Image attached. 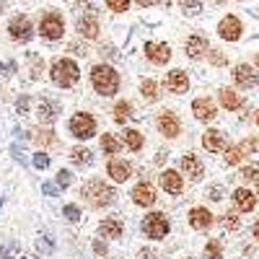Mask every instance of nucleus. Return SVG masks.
<instances>
[{
    "mask_svg": "<svg viewBox=\"0 0 259 259\" xmlns=\"http://www.w3.org/2000/svg\"><path fill=\"white\" fill-rule=\"evenodd\" d=\"M80 197H85V202H89L91 207H106V205L114 202L117 192L109 184H104L101 179H91V182H85L80 187Z\"/></svg>",
    "mask_w": 259,
    "mask_h": 259,
    "instance_id": "1",
    "label": "nucleus"
},
{
    "mask_svg": "<svg viewBox=\"0 0 259 259\" xmlns=\"http://www.w3.org/2000/svg\"><path fill=\"white\" fill-rule=\"evenodd\" d=\"M91 83L101 96H114L117 89H119V75L114 73V68H109V65H96L91 70Z\"/></svg>",
    "mask_w": 259,
    "mask_h": 259,
    "instance_id": "2",
    "label": "nucleus"
},
{
    "mask_svg": "<svg viewBox=\"0 0 259 259\" xmlns=\"http://www.w3.org/2000/svg\"><path fill=\"white\" fill-rule=\"evenodd\" d=\"M50 75H52V80L57 83V85H62V89H68V85H73L75 80H78V65L73 62V60H55L52 62V70H50Z\"/></svg>",
    "mask_w": 259,
    "mask_h": 259,
    "instance_id": "3",
    "label": "nucleus"
},
{
    "mask_svg": "<svg viewBox=\"0 0 259 259\" xmlns=\"http://www.w3.org/2000/svg\"><path fill=\"white\" fill-rule=\"evenodd\" d=\"M143 231L148 239H163V236L168 233V221L163 212H150L148 218L143 221Z\"/></svg>",
    "mask_w": 259,
    "mask_h": 259,
    "instance_id": "4",
    "label": "nucleus"
},
{
    "mask_svg": "<svg viewBox=\"0 0 259 259\" xmlns=\"http://www.w3.org/2000/svg\"><path fill=\"white\" fill-rule=\"evenodd\" d=\"M70 133L80 140H89L96 135V119L91 114H75L70 119Z\"/></svg>",
    "mask_w": 259,
    "mask_h": 259,
    "instance_id": "5",
    "label": "nucleus"
},
{
    "mask_svg": "<svg viewBox=\"0 0 259 259\" xmlns=\"http://www.w3.org/2000/svg\"><path fill=\"white\" fill-rule=\"evenodd\" d=\"M78 11H83V16L78 18V31H80L83 36H89V39H96V34H99V21H96L94 8L85 3V6H78Z\"/></svg>",
    "mask_w": 259,
    "mask_h": 259,
    "instance_id": "6",
    "label": "nucleus"
},
{
    "mask_svg": "<svg viewBox=\"0 0 259 259\" xmlns=\"http://www.w3.org/2000/svg\"><path fill=\"white\" fill-rule=\"evenodd\" d=\"M39 29H41V36H45V39H50V41L60 39V36H62V31H65L62 16H57V13H47L45 18H41Z\"/></svg>",
    "mask_w": 259,
    "mask_h": 259,
    "instance_id": "7",
    "label": "nucleus"
},
{
    "mask_svg": "<svg viewBox=\"0 0 259 259\" xmlns=\"http://www.w3.org/2000/svg\"><path fill=\"white\" fill-rule=\"evenodd\" d=\"M8 31H11V39L16 41H29L34 36V26H31L29 16H16L8 24Z\"/></svg>",
    "mask_w": 259,
    "mask_h": 259,
    "instance_id": "8",
    "label": "nucleus"
},
{
    "mask_svg": "<svg viewBox=\"0 0 259 259\" xmlns=\"http://www.w3.org/2000/svg\"><path fill=\"white\" fill-rule=\"evenodd\" d=\"M57 114H60V104H57L55 99H50V96H41L39 104H36V117H39V122L50 124V122L57 119Z\"/></svg>",
    "mask_w": 259,
    "mask_h": 259,
    "instance_id": "9",
    "label": "nucleus"
},
{
    "mask_svg": "<svg viewBox=\"0 0 259 259\" xmlns=\"http://www.w3.org/2000/svg\"><path fill=\"white\" fill-rule=\"evenodd\" d=\"M241 31H244V26H241V21L236 16H223V21L218 24V34L223 39H228V41H236L241 36Z\"/></svg>",
    "mask_w": 259,
    "mask_h": 259,
    "instance_id": "10",
    "label": "nucleus"
},
{
    "mask_svg": "<svg viewBox=\"0 0 259 259\" xmlns=\"http://www.w3.org/2000/svg\"><path fill=\"white\" fill-rule=\"evenodd\" d=\"M145 57L156 65H163V62L171 60V50L163 41H145Z\"/></svg>",
    "mask_w": 259,
    "mask_h": 259,
    "instance_id": "11",
    "label": "nucleus"
},
{
    "mask_svg": "<svg viewBox=\"0 0 259 259\" xmlns=\"http://www.w3.org/2000/svg\"><path fill=\"white\" fill-rule=\"evenodd\" d=\"M233 80H236L239 89H254L256 85V73H254V68H249V65H236Z\"/></svg>",
    "mask_w": 259,
    "mask_h": 259,
    "instance_id": "12",
    "label": "nucleus"
},
{
    "mask_svg": "<svg viewBox=\"0 0 259 259\" xmlns=\"http://www.w3.org/2000/svg\"><path fill=\"white\" fill-rule=\"evenodd\" d=\"M158 130H161L166 138H177V135H179V130H182V124H179L177 114L161 112V114H158Z\"/></svg>",
    "mask_w": 259,
    "mask_h": 259,
    "instance_id": "13",
    "label": "nucleus"
},
{
    "mask_svg": "<svg viewBox=\"0 0 259 259\" xmlns=\"http://www.w3.org/2000/svg\"><path fill=\"white\" fill-rule=\"evenodd\" d=\"M99 233L104 236V239H119V236L124 233V223L119 218H104L99 223Z\"/></svg>",
    "mask_w": 259,
    "mask_h": 259,
    "instance_id": "14",
    "label": "nucleus"
},
{
    "mask_svg": "<svg viewBox=\"0 0 259 259\" xmlns=\"http://www.w3.org/2000/svg\"><path fill=\"white\" fill-rule=\"evenodd\" d=\"M133 200H135V205L148 207V205L156 202V192H153V187H150L148 182H140V184L133 189Z\"/></svg>",
    "mask_w": 259,
    "mask_h": 259,
    "instance_id": "15",
    "label": "nucleus"
},
{
    "mask_svg": "<svg viewBox=\"0 0 259 259\" xmlns=\"http://www.w3.org/2000/svg\"><path fill=\"white\" fill-rule=\"evenodd\" d=\"M192 112H194V117L202 119V122H210L215 114H218V112H215V104H212L210 99H194Z\"/></svg>",
    "mask_w": 259,
    "mask_h": 259,
    "instance_id": "16",
    "label": "nucleus"
},
{
    "mask_svg": "<svg viewBox=\"0 0 259 259\" xmlns=\"http://www.w3.org/2000/svg\"><path fill=\"white\" fill-rule=\"evenodd\" d=\"M189 223H192V228H197V231H207L212 226V215H210L207 207H194L189 212Z\"/></svg>",
    "mask_w": 259,
    "mask_h": 259,
    "instance_id": "17",
    "label": "nucleus"
},
{
    "mask_svg": "<svg viewBox=\"0 0 259 259\" xmlns=\"http://www.w3.org/2000/svg\"><path fill=\"white\" fill-rule=\"evenodd\" d=\"M205 52H207V39H205L202 34H192V36L187 39V55H189L192 60H200Z\"/></svg>",
    "mask_w": 259,
    "mask_h": 259,
    "instance_id": "18",
    "label": "nucleus"
},
{
    "mask_svg": "<svg viewBox=\"0 0 259 259\" xmlns=\"http://www.w3.org/2000/svg\"><path fill=\"white\" fill-rule=\"evenodd\" d=\"M182 171L189 177V179H194L197 182L200 177H202V161L194 156V153H187L184 158H182Z\"/></svg>",
    "mask_w": 259,
    "mask_h": 259,
    "instance_id": "19",
    "label": "nucleus"
},
{
    "mask_svg": "<svg viewBox=\"0 0 259 259\" xmlns=\"http://www.w3.org/2000/svg\"><path fill=\"white\" fill-rule=\"evenodd\" d=\"M166 85H168V91H174V94H184L189 89V78L184 70H171L168 78H166Z\"/></svg>",
    "mask_w": 259,
    "mask_h": 259,
    "instance_id": "20",
    "label": "nucleus"
},
{
    "mask_svg": "<svg viewBox=\"0 0 259 259\" xmlns=\"http://www.w3.org/2000/svg\"><path fill=\"white\" fill-rule=\"evenodd\" d=\"M233 202H236V207H239L241 212H251L254 205H256V194L249 192V189H236L233 192Z\"/></svg>",
    "mask_w": 259,
    "mask_h": 259,
    "instance_id": "21",
    "label": "nucleus"
},
{
    "mask_svg": "<svg viewBox=\"0 0 259 259\" xmlns=\"http://www.w3.org/2000/svg\"><path fill=\"white\" fill-rule=\"evenodd\" d=\"M130 174H133V166H130L127 161H119V158H112L109 161V177L114 182H127Z\"/></svg>",
    "mask_w": 259,
    "mask_h": 259,
    "instance_id": "22",
    "label": "nucleus"
},
{
    "mask_svg": "<svg viewBox=\"0 0 259 259\" xmlns=\"http://www.w3.org/2000/svg\"><path fill=\"white\" fill-rule=\"evenodd\" d=\"M202 145L210 150V153H218V150H223V145H226V138H223L221 130H207V133L202 135Z\"/></svg>",
    "mask_w": 259,
    "mask_h": 259,
    "instance_id": "23",
    "label": "nucleus"
},
{
    "mask_svg": "<svg viewBox=\"0 0 259 259\" xmlns=\"http://www.w3.org/2000/svg\"><path fill=\"white\" fill-rule=\"evenodd\" d=\"M161 187L166 192H171V194H179L184 182H182V177L177 174V171H163V174H161Z\"/></svg>",
    "mask_w": 259,
    "mask_h": 259,
    "instance_id": "24",
    "label": "nucleus"
},
{
    "mask_svg": "<svg viewBox=\"0 0 259 259\" xmlns=\"http://www.w3.org/2000/svg\"><path fill=\"white\" fill-rule=\"evenodd\" d=\"M221 104L226 106V109H239V106L244 104V99L236 94L233 89H223V91H221Z\"/></svg>",
    "mask_w": 259,
    "mask_h": 259,
    "instance_id": "25",
    "label": "nucleus"
},
{
    "mask_svg": "<svg viewBox=\"0 0 259 259\" xmlns=\"http://www.w3.org/2000/svg\"><path fill=\"white\" fill-rule=\"evenodd\" d=\"M70 161L83 168V166H91L94 163V156H91V150H85V148H73L70 150Z\"/></svg>",
    "mask_w": 259,
    "mask_h": 259,
    "instance_id": "26",
    "label": "nucleus"
},
{
    "mask_svg": "<svg viewBox=\"0 0 259 259\" xmlns=\"http://www.w3.org/2000/svg\"><path fill=\"white\" fill-rule=\"evenodd\" d=\"M124 145L130 150H140L143 148V135L138 133V130H124Z\"/></svg>",
    "mask_w": 259,
    "mask_h": 259,
    "instance_id": "27",
    "label": "nucleus"
},
{
    "mask_svg": "<svg viewBox=\"0 0 259 259\" xmlns=\"http://www.w3.org/2000/svg\"><path fill=\"white\" fill-rule=\"evenodd\" d=\"M101 150H104V153H119L122 143H119L114 135H104V138H101Z\"/></svg>",
    "mask_w": 259,
    "mask_h": 259,
    "instance_id": "28",
    "label": "nucleus"
},
{
    "mask_svg": "<svg viewBox=\"0 0 259 259\" xmlns=\"http://www.w3.org/2000/svg\"><path fill=\"white\" fill-rule=\"evenodd\" d=\"M21 256V246L16 241H8L0 246V259H18Z\"/></svg>",
    "mask_w": 259,
    "mask_h": 259,
    "instance_id": "29",
    "label": "nucleus"
},
{
    "mask_svg": "<svg viewBox=\"0 0 259 259\" xmlns=\"http://www.w3.org/2000/svg\"><path fill=\"white\" fill-rule=\"evenodd\" d=\"M31 140H36L39 145H52L55 143V133H52V130H34Z\"/></svg>",
    "mask_w": 259,
    "mask_h": 259,
    "instance_id": "30",
    "label": "nucleus"
},
{
    "mask_svg": "<svg viewBox=\"0 0 259 259\" xmlns=\"http://www.w3.org/2000/svg\"><path fill=\"white\" fill-rule=\"evenodd\" d=\"M133 117V106H130L127 101H119L117 106H114V122H124V119H130Z\"/></svg>",
    "mask_w": 259,
    "mask_h": 259,
    "instance_id": "31",
    "label": "nucleus"
},
{
    "mask_svg": "<svg viewBox=\"0 0 259 259\" xmlns=\"http://www.w3.org/2000/svg\"><path fill=\"white\" fill-rule=\"evenodd\" d=\"M179 6L187 16H197L202 11V0H179Z\"/></svg>",
    "mask_w": 259,
    "mask_h": 259,
    "instance_id": "32",
    "label": "nucleus"
},
{
    "mask_svg": "<svg viewBox=\"0 0 259 259\" xmlns=\"http://www.w3.org/2000/svg\"><path fill=\"white\" fill-rule=\"evenodd\" d=\"M241 158H244V148H228L226 150V163L228 166H236V163H241Z\"/></svg>",
    "mask_w": 259,
    "mask_h": 259,
    "instance_id": "33",
    "label": "nucleus"
},
{
    "mask_svg": "<svg viewBox=\"0 0 259 259\" xmlns=\"http://www.w3.org/2000/svg\"><path fill=\"white\" fill-rule=\"evenodd\" d=\"M221 226L226 228V231H239V226H241V221L236 218L233 212H226V215H221Z\"/></svg>",
    "mask_w": 259,
    "mask_h": 259,
    "instance_id": "34",
    "label": "nucleus"
},
{
    "mask_svg": "<svg viewBox=\"0 0 259 259\" xmlns=\"http://www.w3.org/2000/svg\"><path fill=\"white\" fill-rule=\"evenodd\" d=\"M140 91H143V96H145L148 101H156V96H158L153 80H143V83H140Z\"/></svg>",
    "mask_w": 259,
    "mask_h": 259,
    "instance_id": "35",
    "label": "nucleus"
},
{
    "mask_svg": "<svg viewBox=\"0 0 259 259\" xmlns=\"http://www.w3.org/2000/svg\"><path fill=\"white\" fill-rule=\"evenodd\" d=\"M221 256H223V249H221L218 241H210L205 246V259H221Z\"/></svg>",
    "mask_w": 259,
    "mask_h": 259,
    "instance_id": "36",
    "label": "nucleus"
},
{
    "mask_svg": "<svg viewBox=\"0 0 259 259\" xmlns=\"http://www.w3.org/2000/svg\"><path fill=\"white\" fill-rule=\"evenodd\" d=\"M36 249H39V251H45V254H52V251H55V241H52V236H39Z\"/></svg>",
    "mask_w": 259,
    "mask_h": 259,
    "instance_id": "37",
    "label": "nucleus"
},
{
    "mask_svg": "<svg viewBox=\"0 0 259 259\" xmlns=\"http://www.w3.org/2000/svg\"><path fill=\"white\" fill-rule=\"evenodd\" d=\"M239 179H246V182L259 179V166H246V168H241V171H239Z\"/></svg>",
    "mask_w": 259,
    "mask_h": 259,
    "instance_id": "38",
    "label": "nucleus"
},
{
    "mask_svg": "<svg viewBox=\"0 0 259 259\" xmlns=\"http://www.w3.org/2000/svg\"><path fill=\"white\" fill-rule=\"evenodd\" d=\"M62 215L68 218L70 223H75V221H80V210L75 207V205H65V210H62Z\"/></svg>",
    "mask_w": 259,
    "mask_h": 259,
    "instance_id": "39",
    "label": "nucleus"
},
{
    "mask_svg": "<svg viewBox=\"0 0 259 259\" xmlns=\"http://www.w3.org/2000/svg\"><path fill=\"white\" fill-rule=\"evenodd\" d=\"M106 6H109V11H117V13H122V11H127L130 0H106Z\"/></svg>",
    "mask_w": 259,
    "mask_h": 259,
    "instance_id": "40",
    "label": "nucleus"
},
{
    "mask_svg": "<svg viewBox=\"0 0 259 259\" xmlns=\"http://www.w3.org/2000/svg\"><path fill=\"white\" fill-rule=\"evenodd\" d=\"M73 177H70V171H57V187H70Z\"/></svg>",
    "mask_w": 259,
    "mask_h": 259,
    "instance_id": "41",
    "label": "nucleus"
},
{
    "mask_svg": "<svg viewBox=\"0 0 259 259\" xmlns=\"http://www.w3.org/2000/svg\"><path fill=\"white\" fill-rule=\"evenodd\" d=\"M47 166H50V156H45V153L34 156V168H47Z\"/></svg>",
    "mask_w": 259,
    "mask_h": 259,
    "instance_id": "42",
    "label": "nucleus"
},
{
    "mask_svg": "<svg viewBox=\"0 0 259 259\" xmlns=\"http://www.w3.org/2000/svg\"><path fill=\"white\" fill-rule=\"evenodd\" d=\"M41 192H45L47 197H57L60 187H57V184H50V182H45V184H41Z\"/></svg>",
    "mask_w": 259,
    "mask_h": 259,
    "instance_id": "43",
    "label": "nucleus"
},
{
    "mask_svg": "<svg viewBox=\"0 0 259 259\" xmlns=\"http://www.w3.org/2000/svg\"><path fill=\"white\" fill-rule=\"evenodd\" d=\"M241 148H244V150H249V153H254V150H259V138H249Z\"/></svg>",
    "mask_w": 259,
    "mask_h": 259,
    "instance_id": "44",
    "label": "nucleus"
},
{
    "mask_svg": "<svg viewBox=\"0 0 259 259\" xmlns=\"http://www.w3.org/2000/svg\"><path fill=\"white\" fill-rule=\"evenodd\" d=\"M16 109H18V114H26V109H29V96H21L18 104H16Z\"/></svg>",
    "mask_w": 259,
    "mask_h": 259,
    "instance_id": "45",
    "label": "nucleus"
},
{
    "mask_svg": "<svg viewBox=\"0 0 259 259\" xmlns=\"http://www.w3.org/2000/svg\"><path fill=\"white\" fill-rule=\"evenodd\" d=\"M135 3L145 8V6H168V0H135Z\"/></svg>",
    "mask_w": 259,
    "mask_h": 259,
    "instance_id": "46",
    "label": "nucleus"
},
{
    "mask_svg": "<svg viewBox=\"0 0 259 259\" xmlns=\"http://www.w3.org/2000/svg\"><path fill=\"white\" fill-rule=\"evenodd\" d=\"M210 197H212L215 202H221V200H223V192H221V187H212V189H210Z\"/></svg>",
    "mask_w": 259,
    "mask_h": 259,
    "instance_id": "47",
    "label": "nucleus"
},
{
    "mask_svg": "<svg viewBox=\"0 0 259 259\" xmlns=\"http://www.w3.org/2000/svg\"><path fill=\"white\" fill-rule=\"evenodd\" d=\"M210 62H212V65H223V62H226V57H223L221 52H212V55H210Z\"/></svg>",
    "mask_w": 259,
    "mask_h": 259,
    "instance_id": "48",
    "label": "nucleus"
},
{
    "mask_svg": "<svg viewBox=\"0 0 259 259\" xmlns=\"http://www.w3.org/2000/svg\"><path fill=\"white\" fill-rule=\"evenodd\" d=\"M94 249H96V254H99V256H104V254H106V246H104L101 241H96V244H94Z\"/></svg>",
    "mask_w": 259,
    "mask_h": 259,
    "instance_id": "49",
    "label": "nucleus"
},
{
    "mask_svg": "<svg viewBox=\"0 0 259 259\" xmlns=\"http://www.w3.org/2000/svg\"><path fill=\"white\" fill-rule=\"evenodd\" d=\"M140 259H153V251H150V249H143V251H140Z\"/></svg>",
    "mask_w": 259,
    "mask_h": 259,
    "instance_id": "50",
    "label": "nucleus"
},
{
    "mask_svg": "<svg viewBox=\"0 0 259 259\" xmlns=\"http://www.w3.org/2000/svg\"><path fill=\"white\" fill-rule=\"evenodd\" d=\"M254 239H256V241H259V221H256V223H254Z\"/></svg>",
    "mask_w": 259,
    "mask_h": 259,
    "instance_id": "51",
    "label": "nucleus"
},
{
    "mask_svg": "<svg viewBox=\"0 0 259 259\" xmlns=\"http://www.w3.org/2000/svg\"><path fill=\"white\" fill-rule=\"evenodd\" d=\"M18 259H34V256H29V254H21Z\"/></svg>",
    "mask_w": 259,
    "mask_h": 259,
    "instance_id": "52",
    "label": "nucleus"
},
{
    "mask_svg": "<svg viewBox=\"0 0 259 259\" xmlns=\"http://www.w3.org/2000/svg\"><path fill=\"white\" fill-rule=\"evenodd\" d=\"M3 70H6V65H3V62H0V73H3Z\"/></svg>",
    "mask_w": 259,
    "mask_h": 259,
    "instance_id": "53",
    "label": "nucleus"
},
{
    "mask_svg": "<svg viewBox=\"0 0 259 259\" xmlns=\"http://www.w3.org/2000/svg\"><path fill=\"white\" fill-rule=\"evenodd\" d=\"M256 124H259V112H256Z\"/></svg>",
    "mask_w": 259,
    "mask_h": 259,
    "instance_id": "54",
    "label": "nucleus"
},
{
    "mask_svg": "<svg viewBox=\"0 0 259 259\" xmlns=\"http://www.w3.org/2000/svg\"><path fill=\"white\" fill-rule=\"evenodd\" d=\"M256 65H259V55H256Z\"/></svg>",
    "mask_w": 259,
    "mask_h": 259,
    "instance_id": "55",
    "label": "nucleus"
}]
</instances>
